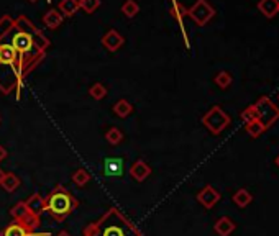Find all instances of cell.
I'll list each match as a JSON object with an SVG mask.
<instances>
[{"mask_svg": "<svg viewBox=\"0 0 279 236\" xmlns=\"http://www.w3.org/2000/svg\"><path fill=\"white\" fill-rule=\"evenodd\" d=\"M15 29L17 33L12 36L10 44L18 53L20 80L23 84L25 77L45 59V51L49 48L51 43L41 33V29L36 28L23 15L15 20Z\"/></svg>", "mask_w": 279, "mask_h": 236, "instance_id": "1", "label": "cell"}, {"mask_svg": "<svg viewBox=\"0 0 279 236\" xmlns=\"http://www.w3.org/2000/svg\"><path fill=\"white\" fill-rule=\"evenodd\" d=\"M84 236H142L138 228L120 210L110 209L95 223L84 228Z\"/></svg>", "mask_w": 279, "mask_h": 236, "instance_id": "2", "label": "cell"}, {"mask_svg": "<svg viewBox=\"0 0 279 236\" xmlns=\"http://www.w3.org/2000/svg\"><path fill=\"white\" fill-rule=\"evenodd\" d=\"M77 205L76 198L63 186H58L54 190H51L45 198V210L58 221H63L66 217H69L77 209Z\"/></svg>", "mask_w": 279, "mask_h": 236, "instance_id": "3", "label": "cell"}, {"mask_svg": "<svg viewBox=\"0 0 279 236\" xmlns=\"http://www.w3.org/2000/svg\"><path fill=\"white\" fill-rule=\"evenodd\" d=\"M202 125L212 133V135H220V133L230 125V116H229V113L224 112L222 107L214 105L202 116Z\"/></svg>", "mask_w": 279, "mask_h": 236, "instance_id": "4", "label": "cell"}, {"mask_svg": "<svg viewBox=\"0 0 279 236\" xmlns=\"http://www.w3.org/2000/svg\"><path fill=\"white\" fill-rule=\"evenodd\" d=\"M255 108L258 112V118L263 123L264 130H269L273 125L279 120V108L274 105V102L271 100L266 95L258 99V102L255 103Z\"/></svg>", "mask_w": 279, "mask_h": 236, "instance_id": "5", "label": "cell"}, {"mask_svg": "<svg viewBox=\"0 0 279 236\" xmlns=\"http://www.w3.org/2000/svg\"><path fill=\"white\" fill-rule=\"evenodd\" d=\"M215 10L207 0H197V2L187 9V17H190L199 26H205L209 21L214 18Z\"/></svg>", "mask_w": 279, "mask_h": 236, "instance_id": "6", "label": "cell"}, {"mask_svg": "<svg viewBox=\"0 0 279 236\" xmlns=\"http://www.w3.org/2000/svg\"><path fill=\"white\" fill-rule=\"evenodd\" d=\"M10 215L13 217V220L20 221L21 225H25L28 230H32V231H35V228L40 226V217L32 215V213L28 212L25 202H18L15 206H12Z\"/></svg>", "mask_w": 279, "mask_h": 236, "instance_id": "7", "label": "cell"}, {"mask_svg": "<svg viewBox=\"0 0 279 236\" xmlns=\"http://www.w3.org/2000/svg\"><path fill=\"white\" fill-rule=\"evenodd\" d=\"M220 198H222L220 192L212 186H205L197 192V202H199L204 209H207V210L214 209V206L220 202Z\"/></svg>", "mask_w": 279, "mask_h": 236, "instance_id": "8", "label": "cell"}, {"mask_svg": "<svg viewBox=\"0 0 279 236\" xmlns=\"http://www.w3.org/2000/svg\"><path fill=\"white\" fill-rule=\"evenodd\" d=\"M125 43V38L117 32V29H108V32L104 35V38H102V46H104L107 51L110 53H115V51H119Z\"/></svg>", "mask_w": 279, "mask_h": 236, "instance_id": "9", "label": "cell"}, {"mask_svg": "<svg viewBox=\"0 0 279 236\" xmlns=\"http://www.w3.org/2000/svg\"><path fill=\"white\" fill-rule=\"evenodd\" d=\"M0 236H45V234L28 230V228L25 225H21L20 221H13V223H10L2 233H0Z\"/></svg>", "mask_w": 279, "mask_h": 236, "instance_id": "10", "label": "cell"}, {"mask_svg": "<svg viewBox=\"0 0 279 236\" xmlns=\"http://www.w3.org/2000/svg\"><path fill=\"white\" fill-rule=\"evenodd\" d=\"M104 174L107 177H122L123 159L122 158H107L104 161Z\"/></svg>", "mask_w": 279, "mask_h": 236, "instance_id": "11", "label": "cell"}, {"mask_svg": "<svg viewBox=\"0 0 279 236\" xmlns=\"http://www.w3.org/2000/svg\"><path fill=\"white\" fill-rule=\"evenodd\" d=\"M150 174H151V167L146 164L143 159L135 161L130 167V175L138 182H143L146 177H150Z\"/></svg>", "mask_w": 279, "mask_h": 236, "instance_id": "12", "label": "cell"}, {"mask_svg": "<svg viewBox=\"0 0 279 236\" xmlns=\"http://www.w3.org/2000/svg\"><path fill=\"white\" fill-rule=\"evenodd\" d=\"M235 230H237V223L230 218V217H222L215 221L214 225V231L218 236H230Z\"/></svg>", "mask_w": 279, "mask_h": 236, "instance_id": "13", "label": "cell"}, {"mask_svg": "<svg viewBox=\"0 0 279 236\" xmlns=\"http://www.w3.org/2000/svg\"><path fill=\"white\" fill-rule=\"evenodd\" d=\"M28 212L35 217H40L45 212V197H41L40 194H33L28 200L25 202Z\"/></svg>", "mask_w": 279, "mask_h": 236, "instance_id": "14", "label": "cell"}, {"mask_svg": "<svg viewBox=\"0 0 279 236\" xmlns=\"http://www.w3.org/2000/svg\"><path fill=\"white\" fill-rule=\"evenodd\" d=\"M64 21V17L61 15L60 10H56V9H51L45 13V17H43V23H45L46 28L49 29H56V28H60L61 23Z\"/></svg>", "mask_w": 279, "mask_h": 236, "instance_id": "15", "label": "cell"}, {"mask_svg": "<svg viewBox=\"0 0 279 236\" xmlns=\"http://www.w3.org/2000/svg\"><path fill=\"white\" fill-rule=\"evenodd\" d=\"M277 4H279V0H260L258 10L266 18H273L274 15L277 13Z\"/></svg>", "mask_w": 279, "mask_h": 236, "instance_id": "16", "label": "cell"}, {"mask_svg": "<svg viewBox=\"0 0 279 236\" xmlns=\"http://www.w3.org/2000/svg\"><path fill=\"white\" fill-rule=\"evenodd\" d=\"M252 200H253L252 192L246 190V189H238L233 194V202H235V205H238L240 209H245V206H248L249 203H252Z\"/></svg>", "mask_w": 279, "mask_h": 236, "instance_id": "17", "label": "cell"}, {"mask_svg": "<svg viewBox=\"0 0 279 236\" xmlns=\"http://www.w3.org/2000/svg\"><path fill=\"white\" fill-rule=\"evenodd\" d=\"M58 10L61 12L63 17H72L79 10V2L77 0H61Z\"/></svg>", "mask_w": 279, "mask_h": 236, "instance_id": "18", "label": "cell"}, {"mask_svg": "<svg viewBox=\"0 0 279 236\" xmlns=\"http://www.w3.org/2000/svg\"><path fill=\"white\" fill-rule=\"evenodd\" d=\"M131 112H133V105L127 99H120L114 105V113L120 118H127Z\"/></svg>", "mask_w": 279, "mask_h": 236, "instance_id": "19", "label": "cell"}, {"mask_svg": "<svg viewBox=\"0 0 279 236\" xmlns=\"http://www.w3.org/2000/svg\"><path fill=\"white\" fill-rule=\"evenodd\" d=\"M20 179L15 175V174H12V172H5V177H4V181H2V186L7 192H15L18 187H20Z\"/></svg>", "mask_w": 279, "mask_h": 236, "instance_id": "20", "label": "cell"}, {"mask_svg": "<svg viewBox=\"0 0 279 236\" xmlns=\"http://www.w3.org/2000/svg\"><path fill=\"white\" fill-rule=\"evenodd\" d=\"M105 139H107V143H108V144L117 146V144H120V143L123 141V133H122L120 128L112 127L110 130H107V133H105Z\"/></svg>", "mask_w": 279, "mask_h": 236, "instance_id": "21", "label": "cell"}, {"mask_svg": "<svg viewBox=\"0 0 279 236\" xmlns=\"http://www.w3.org/2000/svg\"><path fill=\"white\" fill-rule=\"evenodd\" d=\"M140 12V5L135 2V0H125V4L122 5V13L127 18H133L136 17Z\"/></svg>", "mask_w": 279, "mask_h": 236, "instance_id": "22", "label": "cell"}, {"mask_svg": "<svg viewBox=\"0 0 279 236\" xmlns=\"http://www.w3.org/2000/svg\"><path fill=\"white\" fill-rule=\"evenodd\" d=\"M245 128H246V131H248V135L252 136V138H260L261 135L266 130H264V127H263V123L260 122V120H255V122H252V123H248V125H245Z\"/></svg>", "mask_w": 279, "mask_h": 236, "instance_id": "23", "label": "cell"}, {"mask_svg": "<svg viewBox=\"0 0 279 236\" xmlns=\"http://www.w3.org/2000/svg\"><path fill=\"white\" fill-rule=\"evenodd\" d=\"M12 28H15V20L9 17V15H4V17L0 18V40H2L4 36H7V33H9Z\"/></svg>", "mask_w": 279, "mask_h": 236, "instance_id": "24", "label": "cell"}, {"mask_svg": "<svg viewBox=\"0 0 279 236\" xmlns=\"http://www.w3.org/2000/svg\"><path fill=\"white\" fill-rule=\"evenodd\" d=\"M89 181H91V174L87 172L86 169H77V171L72 174V182L79 187H84Z\"/></svg>", "mask_w": 279, "mask_h": 236, "instance_id": "25", "label": "cell"}, {"mask_svg": "<svg viewBox=\"0 0 279 236\" xmlns=\"http://www.w3.org/2000/svg\"><path fill=\"white\" fill-rule=\"evenodd\" d=\"M240 118H241V122H243L245 125L252 123V122H255V120H260V118H258V112H256L255 105L246 107V108L243 110V112L240 113Z\"/></svg>", "mask_w": 279, "mask_h": 236, "instance_id": "26", "label": "cell"}, {"mask_svg": "<svg viewBox=\"0 0 279 236\" xmlns=\"http://www.w3.org/2000/svg\"><path fill=\"white\" fill-rule=\"evenodd\" d=\"M214 80H215V84H217L220 88H227V87H230V85H232V82H233L232 76H230V74L227 72V71L218 72Z\"/></svg>", "mask_w": 279, "mask_h": 236, "instance_id": "27", "label": "cell"}, {"mask_svg": "<svg viewBox=\"0 0 279 236\" xmlns=\"http://www.w3.org/2000/svg\"><path fill=\"white\" fill-rule=\"evenodd\" d=\"M89 95H91L92 99H95V100H102L107 95V88L104 87V84L97 82V84H94L89 88Z\"/></svg>", "mask_w": 279, "mask_h": 236, "instance_id": "28", "label": "cell"}, {"mask_svg": "<svg viewBox=\"0 0 279 236\" xmlns=\"http://www.w3.org/2000/svg\"><path fill=\"white\" fill-rule=\"evenodd\" d=\"M100 7V0H82L79 2V9H82L86 13H94Z\"/></svg>", "mask_w": 279, "mask_h": 236, "instance_id": "29", "label": "cell"}, {"mask_svg": "<svg viewBox=\"0 0 279 236\" xmlns=\"http://www.w3.org/2000/svg\"><path fill=\"white\" fill-rule=\"evenodd\" d=\"M171 15H173V18H176L178 21H181L184 17H187V9H186L184 5H181V4H173Z\"/></svg>", "mask_w": 279, "mask_h": 236, "instance_id": "30", "label": "cell"}, {"mask_svg": "<svg viewBox=\"0 0 279 236\" xmlns=\"http://www.w3.org/2000/svg\"><path fill=\"white\" fill-rule=\"evenodd\" d=\"M4 159H7V150L4 146H0V162H2Z\"/></svg>", "mask_w": 279, "mask_h": 236, "instance_id": "31", "label": "cell"}, {"mask_svg": "<svg viewBox=\"0 0 279 236\" xmlns=\"http://www.w3.org/2000/svg\"><path fill=\"white\" fill-rule=\"evenodd\" d=\"M4 177H5V171L2 167H0V184H2V181H4Z\"/></svg>", "mask_w": 279, "mask_h": 236, "instance_id": "32", "label": "cell"}, {"mask_svg": "<svg viewBox=\"0 0 279 236\" xmlns=\"http://www.w3.org/2000/svg\"><path fill=\"white\" fill-rule=\"evenodd\" d=\"M58 236H71V234H69V233H66V231H63V233H60Z\"/></svg>", "mask_w": 279, "mask_h": 236, "instance_id": "33", "label": "cell"}, {"mask_svg": "<svg viewBox=\"0 0 279 236\" xmlns=\"http://www.w3.org/2000/svg\"><path fill=\"white\" fill-rule=\"evenodd\" d=\"M276 166H277V167H279V156H277V158H276Z\"/></svg>", "mask_w": 279, "mask_h": 236, "instance_id": "34", "label": "cell"}, {"mask_svg": "<svg viewBox=\"0 0 279 236\" xmlns=\"http://www.w3.org/2000/svg\"><path fill=\"white\" fill-rule=\"evenodd\" d=\"M28 2H32V4H35V2H38V0H28Z\"/></svg>", "mask_w": 279, "mask_h": 236, "instance_id": "35", "label": "cell"}, {"mask_svg": "<svg viewBox=\"0 0 279 236\" xmlns=\"http://www.w3.org/2000/svg\"><path fill=\"white\" fill-rule=\"evenodd\" d=\"M277 13H279V4H277Z\"/></svg>", "mask_w": 279, "mask_h": 236, "instance_id": "36", "label": "cell"}, {"mask_svg": "<svg viewBox=\"0 0 279 236\" xmlns=\"http://www.w3.org/2000/svg\"><path fill=\"white\" fill-rule=\"evenodd\" d=\"M77 2H82V0H77Z\"/></svg>", "mask_w": 279, "mask_h": 236, "instance_id": "37", "label": "cell"}, {"mask_svg": "<svg viewBox=\"0 0 279 236\" xmlns=\"http://www.w3.org/2000/svg\"><path fill=\"white\" fill-rule=\"evenodd\" d=\"M48 2H51V0H48Z\"/></svg>", "mask_w": 279, "mask_h": 236, "instance_id": "38", "label": "cell"}, {"mask_svg": "<svg viewBox=\"0 0 279 236\" xmlns=\"http://www.w3.org/2000/svg\"><path fill=\"white\" fill-rule=\"evenodd\" d=\"M0 120H2V118H0Z\"/></svg>", "mask_w": 279, "mask_h": 236, "instance_id": "39", "label": "cell"}]
</instances>
